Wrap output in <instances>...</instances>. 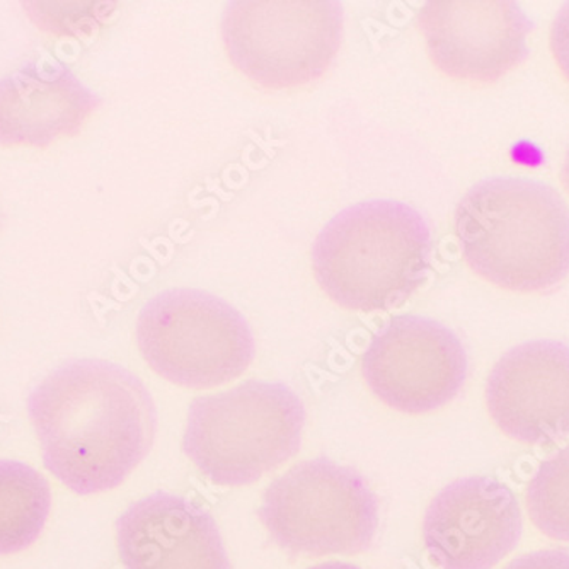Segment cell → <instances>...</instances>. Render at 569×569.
I'll list each match as a JSON object with an SVG mask.
<instances>
[{
    "label": "cell",
    "mask_w": 569,
    "mask_h": 569,
    "mask_svg": "<svg viewBox=\"0 0 569 569\" xmlns=\"http://www.w3.org/2000/svg\"><path fill=\"white\" fill-rule=\"evenodd\" d=\"M44 468L77 495L120 486L156 438V406L139 377L104 360H76L31 392Z\"/></svg>",
    "instance_id": "1"
},
{
    "label": "cell",
    "mask_w": 569,
    "mask_h": 569,
    "mask_svg": "<svg viewBox=\"0 0 569 569\" xmlns=\"http://www.w3.org/2000/svg\"><path fill=\"white\" fill-rule=\"evenodd\" d=\"M456 232L469 267L501 289L545 292L569 273V209L548 184L491 178L456 210Z\"/></svg>",
    "instance_id": "2"
},
{
    "label": "cell",
    "mask_w": 569,
    "mask_h": 569,
    "mask_svg": "<svg viewBox=\"0 0 569 569\" xmlns=\"http://www.w3.org/2000/svg\"><path fill=\"white\" fill-rule=\"evenodd\" d=\"M427 220L401 201L373 200L332 217L312 246V268L326 296L360 312L402 306L430 271Z\"/></svg>",
    "instance_id": "3"
},
{
    "label": "cell",
    "mask_w": 569,
    "mask_h": 569,
    "mask_svg": "<svg viewBox=\"0 0 569 569\" xmlns=\"http://www.w3.org/2000/svg\"><path fill=\"white\" fill-rule=\"evenodd\" d=\"M303 425L289 386L249 380L191 402L183 450L216 485H252L299 452Z\"/></svg>",
    "instance_id": "4"
},
{
    "label": "cell",
    "mask_w": 569,
    "mask_h": 569,
    "mask_svg": "<svg viewBox=\"0 0 569 569\" xmlns=\"http://www.w3.org/2000/svg\"><path fill=\"white\" fill-rule=\"evenodd\" d=\"M137 343L153 372L190 389L238 379L256 353L241 312L197 289L166 290L150 299L140 310Z\"/></svg>",
    "instance_id": "5"
},
{
    "label": "cell",
    "mask_w": 569,
    "mask_h": 569,
    "mask_svg": "<svg viewBox=\"0 0 569 569\" xmlns=\"http://www.w3.org/2000/svg\"><path fill=\"white\" fill-rule=\"evenodd\" d=\"M258 515L281 549L316 558L367 551L379 526L366 479L328 459L297 463L271 482Z\"/></svg>",
    "instance_id": "6"
},
{
    "label": "cell",
    "mask_w": 569,
    "mask_h": 569,
    "mask_svg": "<svg viewBox=\"0 0 569 569\" xmlns=\"http://www.w3.org/2000/svg\"><path fill=\"white\" fill-rule=\"evenodd\" d=\"M222 38L229 59L256 84L297 88L315 81L338 56L343 6L336 0L227 4Z\"/></svg>",
    "instance_id": "7"
},
{
    "label": "cell",
    "mask_w": 569,
    "mask_h": 569,
    "mask_svg": "<svg viewBox=\"0 0 569 569\" xmlns=\"http://www.w3.org/2000/svg\"><path fill=\"white\" fill-rule=\"evenodd\" d=\"M361 376L389 408L408 415L449 405L468 377L456 332L433 319L396 316L370 341Z\"/></svg>",
    "instance_id": "8"
},
{
    "label": "cell",
    "mask_w": 569,
    "mask_h": 569,
    "mask_svg": "<svg viewBox=\"0 0 569 569\" xmlns=\"http://www.w3.org/2000/svg\"><path fill=\"white\" fill-rule=\"evenodd\" d=\"M418 24L435 66L456 79L495 82L529 57L533 24L511 0L427 2Z\"/></svg>",
    "instance_id": "9"
},
{
    "label": "cell",
    "mask_w": 569,
    "mask_h": 569,
    "mask_svg": "<svg viewBox=\"0 0 569 569\" xmlns=\"http://www.w3.org/2000/svg\"><path fill=\"white\" fill-rule=\"evenodd\" d=\"M522 536V511L511 489L495 479H457L425 513L428 555L442 569H491Z\"/></svg>",
    "instance_id": "10"
},
{
    "label": "cell",
    "mask_w": 569,
    "mask_h": 569,
    "mask_svg": "<svg viewBox=\"0 0 569 569\" xmlns=\"http://www.w3.org/2000/svg\"><path fill=\"white\" fill-rule=\"evenodd\" d=\"M486 405L517 442L551 446L569 435V347L539 340L511 348L486 382Z\"/></svg>",
    "instance_id": "11"
},
{
    "label": "cell",
    "mask_w": 569,
    "mask_h": 569,
    "mask_svg": "<svg viewBox=\"0 0 569 569\" xmlns=\"http://www.w3.org/2000/svg\"><path fill=\"white\" fill-rule=\"evenodd\" d=\"M117 540L127 569H230L212 515L176 495L133 503L118 519Z\"/></svg>",
    "instance_id": "12"
},
{
    "label": "cell",
    "mask_w": 569,
    "mask_h": 569,
    "mask_svg": "<svg viewBox=\"0 0 569 569\" xmlns=\"http://www.w3.org/2000/svg\"><path fill=\"white\" fill-rule=\"evenodd\" d=\"M99 104L62 63H28L0 79V146L48 147L77 136Z\"/></svg>",
    "instance_id": "13"
},
{
    "label": "cell",
    "mask_w": 569,
    "mask_h": 569,
    "mask_svg": "<svg viewBox=\"0 0 569 569\" xmlns=\"http://www.w3.org/2000/svg\"><path fill=\"white\" fill-rule=\"evenodd\" d=\"M51 493L47 479L30 466L0 460V556L30 548L40 537Z\"/></svg>",
    "instance_id": "14"
},
{
    "label": "cell",
    "mask_w": 569,
    "mask_h": 569,
    "mask_svg": "<svg viewBox=\"0 0 569 569\" xmlns=\"http://www.w3.org/2000/svg\"><path fill=\"white\" fill-rule=\"evenodd\" d=\"M526 498L533 526L551 539L569 542V447L540 463Z\"/></svg>",
    "instance_id": "15"
},
{
    "label": "cell",
    "mask_w": 569,
    "mask_h": 569,
    "mask_svg": "<svg viewBox=\"0 0 569 569\" xmlns=\"http://www.w3.org/2000/svg\"><path fill=\"white\" fill-rule=\"evenodd\" d=\"M551 50L559 69L569 81V2L559 9L552 24Z\"/></svg>",
    "instance_id": "16"
},
{
    "label": "cell",
    "mask_w": 569,
    "mask_h": 569,
    "mask_svg": "<svg viewBox=\"0 0 569 569\" xmlns=\"http://www.w3.org/2000/svg\"><path fill=\"white\" fill-rule=\"evenodd\" d=\"M505 569H569V552L539 551L513 559Z\"/></svg>",
    "instance_id": "17"
},
{
    "label": "cell",
    "mask_w": 569,
    "mask_h": 569,
    "mask_svg": "<svg viewBox=\"0 0 569 569\" xmlns=\"http://www.w3.org/2000/svg\"><path fill=\"white\" fill-rule=\"evenodd\" d=\"M309 569H360L357 566L348 565V562H326V565L315 566Z\"/></svg>",
    "instance_id": "18"
},
{
    "label": "cell",
    "mask_w": 569,
    "mask_h": 569,
    "mask_svg": "<svg viewBox=\"0 0 569 569\" xmlns=\"http://www.w3.org/2000/svg\"><path fill=\"white\" fill-rule=\"evenodd\" d=\"M561 181L562 184H565L566 191L569 193V150L568 153H566L565 164H562Z\"/></svg>",
    "instance_id": "19"
}]
</instances>
